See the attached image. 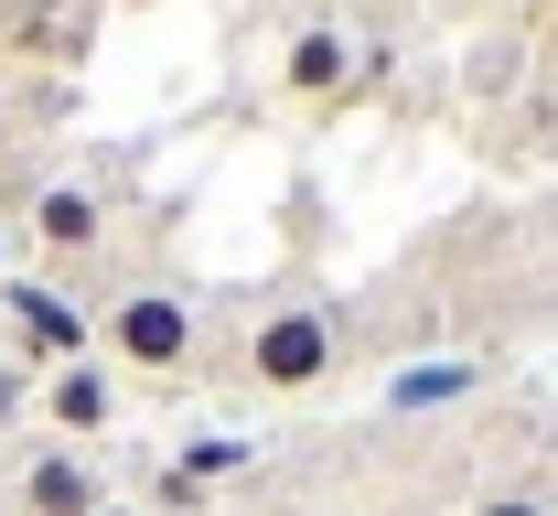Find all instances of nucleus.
Here are the masks:
<instances>
[{
	"label": "nucleus",
	"mask_w": 558,
	"mask_h": 516,
	"mask_svg": "<svg viewBox=\"0 0 558 516\" xmlns=\"http://www.w3.org/2000/svg\"><path fill=\"white\" fill-rule=\"evenodd\" d=\"M333 367H344V312L333 301H279L247 334V387H269V398H312Z\"/></svg>",
	"instance_id": "obj_1"
},
{
	"label": "nucleus",
	"mask_w": 558,
	"mask_h": 516,
	"mask_svg": "<svg viewBox=\"0 0 558 516\" xmlns=\"http://www.w3.org/2000/svg\"><path fill=\"white\" fill-rule=\"evenodd\" d=\"M108 356H119L130 376H183V367H194V301H183V291L108 301Z\"/></svg>",
	"instance_id": "obj_2"
},
{
	"label": "nucleus",
	"mask_w": 558,
	"mask_h": 516,
	"mask_svg": "<svg viewBox=\"0 0 558 516\" xmlns=\"http://www.w3.org/2000/svg\"><path fill=\"white\" fill-rule=\"evenodd\" d=\"M11 506H22V516H97V506H108V473H97L75 442H44V452H22Z\"/></svg>",
	"instance_id": "obj_3"
},
{
	"label": "nucleus",
	"mask_w": 558,
	"mask_h": 516,
	"mask_svg": "<svg viewBox=\"0 0 558 516\" xmlns=\"http://www.w3.org/2000/svg\"><path fill=\"white\" fill-rule=\"evenodd\" d=\"M11 334H22V367H86V312L44 280H11Z\"/></svg>",
	"instance_id": "obj_4"
},
{
	"label": "nucleus",
	"mask_w": 558,
	"mask_h": 516,
	"mask_svg": "<svg viewBox=\"0 0 558 516\" xmlns=\"http://www.w3.org/2000/svg\"><path fill=\"white\" fill-rule=\"evenodd\" d=\"M33 409H44V420H54V442H97V431H108V420H119V387H108V367H97V356H86V367H54L44 376V387H33Z\"/></svg>",
	"instance_id": "obj_5"
},
{
	"label": "nucleus",
	"mask_w": 558,
	"mask_h": 516,
	"mask_svg": "<svg viewBox=\"0 0 558 516\" xmlns=\"http://www.w3.org/2000/svg\"><path fill=\"white\" fill-rule=\"evenodd\" d=\"M33 248H44V259H97V248H108V205H97L86 183H44V194H33Z\"/></svg>",
	"instance_id": "obj_6"
},
{
	"label": "nucleus",
	"mask_w": 558,
	"mask_h": 516,
	"mask_svg": "<svg viewBox=\"0 0 558 516\" xmlns=\"http://www.w3.org/2000/svg\"><path fill=\"white\" fill-rule=\"evenodd\" d=\"M279 86H290V108H333L354 86V44L333 33V22H312L301 44H290V65H279Z\"/></svg>",
	"instance_id": "obj_7"
},
{
	"label": "nucleus",
	"mask_w": 558,
	"mask_h": 516,
	"mask_svg": "<svg viewBox=\"0 0 558 516\" xmlns=\"http://www.w3.org/2000/svg\"><path fill=\"white\" fill-rule=\"evenodd\" d=\"M462 387H473V376H462V367H409V376H398V387H387V398H398V409H451Z\"/></svg>",
	"instance_id": "obj_8"
},
{
	"label": "nucleus",
	"mask_w": 558,
	"mask_h": 516,
	"mask_svg": "<svg viewBox=\"0 0 558 516\" xmlns=\"http://www.w3.org/2000/svg\"><path fill=\"white\" fill-rule=\"evenodd\" d=\"M22 409H33V367H22V356H0V431H11Z\"/></svg>",
	"instance_id": "obj_9"
},
{
	"label": "nucleus",
	"mask_w": 558,
	"mask_h": 516,
	"mask_svg": "<svg viewBox=\"0 0 558 516\" xmlns=\"http://www.w3.org/2000/svg\"><path fill=\"white\" fill-rule=\"evenodd\" d=\"M236 463H247L236 442H194V452H183V473H194V484H215V473H236Z\"/></svg>",
	"instance_id": "obj_10"
},
{
	"label": "nucleus",
	"mask_w": 558,
	"mask_h": 516,
	"mask_svg": "<svg viewBox=\"0 0 558 516\" xmlns=\"http://www.w3.org/2000/svg\"><path fill=\"white\" fill-rule=\"evenodd\" d=\"M150 495H161V506H172V516H194V506H205V495H215V484H194V473H183V463H172V473H161V484H150Z\"/></svg>",
	"instance_id": "obj_11"
},
{
	"label": "nucleus",
	"mask_w": 558,
	"mask_h": 516,
	"mask_svg": "<svg viewBox=\"0 0 558 516\" xmlns=\"http://www.w3.org/2000/svg\"><path fill=\"white\" fill-rule=\"evenodd\" d=\"M473 516H548V506H537V495H484Z\"/></svg>",
	"instance_id": "obj_12"
},
{
	"label": "nucleus",
	"mask_w": 558,
	"mask_h": 516,
	"mask_svg": "<svg viewBox=\"0 0 558 516\" xmlns=\"http://www.w3.org/2000/svg\"><path fill=\"white\" fill-rule=\"evenodd\" d=\"M548 65H558V11H548Z\"/></svg>",
	"instance_id": "obj_13"
},
{
	"label": "nucleus",
	"mask_w": 558,
	"mask_h": 516,
	"mask_svg": "<svg viewBox=\"0 0 558 516\" xmlns=\"http://www.w3.org/2000/svg\"><path fill=\"white\" fill-rule=\"evenodd\" d=\"M97 516H130V506H97Z\"/></svg>",
	"instance_id": "obj_14"
}]
</instances>
